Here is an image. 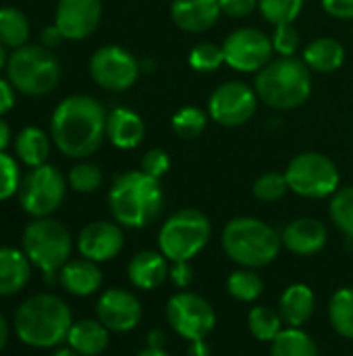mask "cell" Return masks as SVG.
<instances>
[{"instance_id": "cell-15", "label": "cell", "mask_w": 353, "mask_h": 356, "mask_svg": "<svg viewBox=\"0 0 353 356\" xmlns=\"http://www.w3.org/2000/svg\"><path fill=\"white\" fill-rule=\"evenodd\" d=\"M144 317L139 298L125 288H110L96 302V319L114 334L133 332Z\"/></svg>"}, {"instance_id": "cell-54", "label": "cell", "mask_w": 353, "mask_h": 356, "mask_svg": "<svg viewBox=\"0 0 353 356\" xmlns=\"http://www.w3.org/2000/svg\"><path fill=\"white\" fill-rule=\"evenodd\" d=\"M139 69H141V73L154 71V60H139Z\"/></svg>"}, {"instance_id": "cell-44", "label": "cell", "mask_w": 353, "mask_h": 356, "mask_svg": "<svg viewBox=\"0 0 353 356\" xmlns=\"http://www.w3.org/2000/svg\"><path fill=\"white\" fill-rule=\"evenodd\" d=\"M322 10L339 21H352L353 19V0H320Z\"/></svg>"}, {"instance_id": "cell-35", "label": "cell", "mask_w": 353, "mask_h": 356, "mask_svg": "<svg viewBox=\"0 0 353 356\" xmlns=\"http://www.w3.org/2000/svg\"><path fill=\"white\" fill-rule=\"evenodd\" d=\"M187 65L196 73H216L225 65L223 46L214 42H198L187 54Z\"/></svg>"}, {"instance_id": "cell-52", "label": "cell", "mask_w": 353, "mask_h": 356, "mask_svg": "<svg viewBox=\"0 0 353 356\" xmlns=\"http://www.w3.org/2000/svg\"><path fill=\"white\" fill-rule=\"evenodd\" d=\"M52 356H81V355H77L73 348H69V346H67V348H56V350L52 353Z\"/></svg>"}, {"instance_id": "cell-46", "label": "cell", "mask_w": 353, "mask_h": 356, "mask_svg": "<svg viewBox=\"0 0 353 356\" xmlns=\"http://www.w3.org/2000/svg\"><path fill=\"white\" fill-rule=\"evenodd\" d=\"M15 106V88L6 79L0 77V115L8 113Z\"/></svg>"}, {"instance_id": "cell-16", "label": "cell", "mask_w": 353, "mask_h": 356, "mask_svg": "<svg viewBox=\"0 0 353 356\" xmlns=\"http://www.w3.org/2000/svg\"><path fill=\"white\" fill-rule=\"evenodd\" d=\"M125 246V232L117 221H92L77 238V250L83 259L94 263H108L121 254Z\"/></svg>"}, {"instance_id": "cell-33", "label": "cell", "mask_w": 353, "mask_h": 356, "mask_svg": "<svg viewBox=\"0 0 353 356\" xmlns=\"http://www.w3.org/2000/svg\"><path fill=\"white\" fill-rule=\"evenodd\" d=\"M208 119H210L208 111H204L196 104H187V106H181L171 117V129L181 140H196L204 134Z\"/></svg>"}, {"instance_id": "cell-32", "label": "cell", "mask_w": 353, "mask_h": 356, "mask_svg": "<svg viewBox=\"0 0 353 356\" xmlns=\"http://www.w3.org/2000/svg\"><path fill=\"white\" fill-rule=\"evenodd\" d=\"M29 38V21L23 10L15 6L0 8V42L6 48H21L27 44Z\"/></svg>"}, {"instance_id": "cell-42", "label": "cell", "mask_w": 353, "mask_h": 356, "mask_svg": "<svg viewBox=\"0 0 353 356\" xmlns=\"http://www.w3.org/2000/svg\"><path fill=\"white\" fill-rule=\"evenodd\" d=\"M218 4L223 15L231 19H246L258 8V0H218Z\"/></svg>"}, {"instance_id": "cell-28", "label": "cell", "mask_w": 353, "mask_h": 356, "mask_svg": "<svg viewBox=\"0 0 353 356\" xmlns=\"http://www.w3.org/2000/svg\"><path fill=\"white\" fill-rule=\"evenodd\" d=\"M270 356H320V348L304 327H285L270 342Z\"/></svg>"}, {"instance_id": "cell-21", "label": "cell", "mask_w": 353, "mask_h": 356, "mask_svg": "<svg viewBox=\"0 0 353 356\" xmlns=\"http://www.w3.org/2000/svg\"><path fill=\"white\" fill-rule=\"evenodd\" d=\"M106 138L119 150H133L146 138V123L133 108L117 106L106 117Z\"/></svg>"}, {"instance_id": "cell-17", "label": "cell", "mask_w": 353, "mask_h": 356, "mask_svg": "<svg viewBox=\"0 0 353 356\" xmlns=\"http://www.w3.org/2000/svg\"><path fill=\"white\" fill-rule=\"evenodd\" d=\"M102 21V0H58L54 23L64 40L89 38Z\"/></svg>"}, {"instance_id": "cell-30", "label": "cell", "mask_w": 353, "mask_h": 356, "mask_svg": "<svg viewBox=\"0 0 353 356\" xmlns=\"http://www.w3.org/2000/svg\"><path fill=\"white\" fill-rule=\"evenodd\" d=\"M327 315L333 332L339 338L353 342V288H339L329 298Z\"/></svg>"}, {"instance_id": "cell-7", "label": "cell", "mask_w": 353, "mask_h": 356, "mask_svg": "<svg viewBox=\"0 0 353 356\" xmlns=\"http://www.w3.org/2000/svg\"><path fill=\"white\" fill-rule=\"evenodd\" d=\"M212 238V223L200 209H179L158 229V250L171 261L196 259Z\"/></svg>"}, {"instance_id": "cell-5", "label": "cell", "mask_w": 353, "mask_h": 356, "mask_svg": "<svg viewBox=\"0 0 353 356\" xmlns=\"http://www.w3.org/2000/svg\"><path fill=\"white\" fill-rule=\"evenodd\" d=\"M252 86L268 108L295 111L312 96V71L298 56H279L256 73Z\"/></svg>"}, {"instance_id": "cell-26", "label": "cell", "mask_w": 353, "mask_h": 356, "mask_svg": "<svg viewBox=\"0 0 353 356\" xmlns=\"http://www.w3.org/2000/svg\"><path fill=\"white\" fill-rule=\"evenodd\" d=\"M110 342V332L98 321V319H81L75 321L69 336L67 344L81 356H100Z\"/></svg>"}, {"instance_id": "cell-6", "label": "cell", "mask_w": 353, "mask_h": 356, "mask_svg": "<svg viewBox=\"0 0 353 356\" xmlns=\"http://www.w3.org/2000/svg\"><path fill=\"white\" fill-rule=\"evenodd\" d=\"M23 252L37 267L48 284L58 280L60 269L71 261L73 236L71 232L52 217L33 219L23 229Z\"/></svg>"}, {"instance_id": "cell-22", "label": "cell", "mask_w": 353, "mask_h": 356, "mask_svg": "<svg viewBox=\"0 0 353 356\" xmlns=\"http://www.w3.org/2000/svg\"><path fill=\"white\" fill-rule=\"evenodd\" d=\"M102 282H104V275H102L100 265L83 257L69 261L58 273V284L62 286V290L77 298L94 296L102 288Z\"/></svg>"}, {"instance_id": "cell-36", "label": "cell", "mask_w": 353, "mask_h": 356, "mask_svg": "<svg viewBox=\"0 0 353 356\" xmlns=\"http://www.w3.org/2000/svg\"><path fill=\"white\" fill-rule=\"evenodd\" d=\"M306 0H258V10L270 25L295 23Z\"/></svg>"}, {"instance_id": "cell-19", "label": "cell", "mask_w": 353, "mask_h": 356, "mask_svg": "<svg viewBox=\"0 0 353 356\" xmlns=\"http://www.w3.org/2000/svg\"><path fill=\"white\" fill-rule=\"evenodd\" d=\"M173 23L185 33H204L223 17L218 0H171Z\"/></svg>"}, {"instance_id": "cell-18", "label": "cell", "mask_w": 353, "mask_h": 356, "mask_svg": "<svg viewBox=\"0 0 353 356\" xmlns=\"http://www.w3.org/2000/svg\"><path fill=\"white\" fill-rule=\"evenodd\" d=\"M281 240L287 252L308 259L325 250L329 242V229L322 221L314 217H298L283 227Z\"/></svg>"}, {"instance_id": "cell-12", "label": "cell", "mask_w": 353, "mask_h": 356, "mask_svg": "<svg viewBox=\"0 0 353 356\" xmlns=\"http://www.w3.org/2000/svg\"><path fill=\"white\" fill-rule=\"evenodd\" d=\"M258 94L254 86L241 79H229L214 88L208 98L206 111L208 117L221 127H241L256 115Z\"/></svg>"}, {"instance_id": "cell-39", "label": "cell", "mask_w": 353, "mask_h": 356, "mask_svg": "<svg viewBox=\"0 0 353 356\" xmlns=\"http://www.w3.org/2000/svg\"><path fill=\"white\" fill-rule=\"evenodd\" d=\"M273 48L279 56H295L300 46H302V35L295 23H285V25H275L273 33Z\"/></svg>"}, {"instance_id": "cell-25", "label": "cell", "mask_w": 353, "mask_h": 356, "mask_svg": "<svg viewBox=\"0 0 353 356\" xmlns=\"http://www.w3.org/2000/svg\"><path fill=\"white\" fill-rule=\"evenodd\" d=\"M31 280V261L19 248H0V296L19 294Z\"/></svg>"}, {"instance_id": "cell-3", "label": "cell", "mask_w": 353, "mask_h": 356, "mask_svg": "<svg viewBox=\"0 0 353 356\" xmlns=\"http://www.w3.org/2000/svg\"><path fill=\"white\" fill-rule=\"evenodd\" d=\"M69 305L56 294H33L19 305L12 317L15 336L31 348H56L73 327Z\"/></svg>"}, {"instance_id": "cell-1", "label": "cell", "mask_w": 353, "mask_h": 356, "mask_svg": "<svg viewBox=\"0 0 353 356\" xmlns=\"http://www.w3.org/2000/svg\"><path fill=\"white\" fill-rule=\"evenodd\" d=\"M106 117L108 113L98 98L69 96L52 113V142L69 159H87L106 138Z\"/></svg>"}, {"instance_id": "cell-43", "label": "cell", "mask_w": 353, "mask_h": 356, "mask_svg": "<svg viewBox=\"0 0 353 356\" xmlns=\"http://www.w3.org/2000/svg\"><path fill=\"white\" fill-rule=\"evenodd\" d=\"M169 282H171L177 290H187V288L191 286V282H193V267L189 265V261L171 263Z\"/></svg>"}, {"instance_id": "cell-11", "label": "cell", "mask_w": 353, "mask_h": 356, "mask_svg": "<svg viewBox=\"0 0 353 356\" xmlns=\"http://www.w3.org/2000/svg\"><path fill=\"white\" fill-rule=\"evenodd\" d=\"M171 330L185 342L206 340L216 325L214 307L200 294L181 290L173 294L164 309Z\"/></svg>"}, {"instance_id": "cell-53", "label": "cell", "mask_w": 353, "mask_h": 356, "mask_svg": "<svg viewBox=\"0 0 353 356\" xmlns=\"http://www.w3.org/2000/svg\"><path fill=\"white\" fill-rule=\"evenodd\" d=\"M6 63H8V56H6V46L0 42V69H2V67H6Z\"/></svg>"}, {"instance_id": "cell-13", "label": "cell", "mask_w": 353, "mask_h": 356, "mask_svg": "<svg viewBox=\"0 0 353 356\" xmlns=\"http://www.w3.org/2000/svg\"><path fill=\"white\" fill-rule=\"evenodd\" d=\"M225 65L239 73H258L275 54L273 40L258 27H237L223 40Z\"/></svg>"}, {"instance_id": "cell-8", "label": "cell", "mask_w": 353, "mask_h": 356, "mask_svg": "<svg viewBox=\"0 0 353 356\" xmlns=\"http://www.w3.org/2000/svg\"><path fill=\"white\" fill-rule=\"evenodd\" d=\"M6 73L12 88L21 94L44 96L60 81V60L50 48L25 44L10 52Z\"/></svg>"}, {"instance_id": "cell-49", "label": "cell", "mask_w": 353, "mask_h": 356, "mask_svg": "<svg viewBox=\"0 0 353 356\" xmlns=\"http://www.w3.org/2000/svg\"><path fill=\"white\" fill-rule=\"evenodd\" d=\"M8 142H10V127L4 119H0V152L6 150Z\"/></svg>"}, {"instance_id": "cell-29", "label": "cell", "mask_w": 353, "mask_h": 356, "mask_svg": "<svg viewBox=\"0 0 353 356\" xmlns=\"http://www.w3.org/2000/svg\"><path fill=\"white\" fill-rule=\"evenodd\" d=\"M264 280L256 269H248V267H239L235 271L229 273L227 277V292L233 300L243 302V305H252L256 302L262 294H264Z\"/></svg>"}, {"instance_id": "cell-31", "label": "cell", "mask_w": 353, "mask_h": 356, "mask_svg": "<svg viewBox=\"0 0 353 356\" xmlns=\"http://www.w3.org/2000/svg\"><path fill=\"white\" fill-rule=\"evenodd\" d=\"M248 330L258 342L270 344L285 330V323L277 309L258 305L248 313Z\"/></svg>"}, {"instance_id": "cell-9", "label": "cell", "mask_w": 353, "mask_h": 356, "mask_svg": "<svg viewBox=\"0 0 353 356\" xmlns=\"http://www.w3.org/2000/svg\"><path fill=\"white\" fill-rule=\"evenodd\" d=\"M285 179L289 192L308 200L331 198L341 188V173L335 161L314 150L295 154L285 167Z\"/></svg>"}, {"instance_id": "cell-48", "label": "cell", "mask_w": 353, "mask_h": 356, "mask_svg": "<svg viewBox=\"0 0 353 356\" xmlns=\"http://www.w3.org/2000/svg\"><path fill=\"white\" fill-rule=\"evenodd\" d=\"M146 342H148V346H152V348H164V344H166V332L164 330H150L148 332V336H146Z\"/></svg>"}, {"instance_id": "cell-51", "label": "cell", "mask_w": 353, "mask_h": 356, "mask_svg": "<svg viewBox=\"0 0 353 356\" xmlns=\"http://www.w3.org/2000/svg\"><path fill=\"white\" fill-rule=\"evenodd\" d=\"M135 356H173L171 353H166L164 348H152V346H146L144 350H139Z\"/></svg>"}, {"instance_id": "cell-10", "label": "cell", "mask_w": 353, "mask_h": 356, "mask_svg": "<svg viewBox=\"0 0 353 356\" xmlns=\"http://www.w3.org/2000/svg\"><path fill=\"white\" fill-rule=\"evenodd\" d=\"M67 179L52 165L33 167L19 186V202L21 209L33 219L54 215L67 196Z\"/></svg>"}, {"instance_id": "cell-45", "label": "cell", "mask_w": 353, "mask_h": 356, "mask_svg": "<svg viewBox=\"0 0 353 356\" xmlns=\"http://www.w3.org/2000/svg\"><path fill=\"white\" fill-rule=\"evenodd\" d=\"M62 40H64V35H62V31L56 27V23L46 25V27L40 31V42H42L44 48H56Z\"/></svg>"}, {"instance_id": "cell-14", "label": "cell", "mask_w": 353, "mask_h": 356, "mask_svg": "<svg viewBox=\"0 0 353 356\" xmlns=\"http://www.w3.org/2000/svg\"><path fill=\"white\" fill-rule=\"evenodd\" d=\"M92 79L108 92H127L141 75L139 60L119 44L100 46L89 58Z\"/></svg>"}, {"instance_id": "cell-2", "label": "cell", "mask_w": 353, "mask_h": 356, "mask_svg": "<svg viewBox=\"0 0 353 356\" xmlns=\"http://www.w3.org/2000/svg\"><path fill=\"white\" fill-rule=\"evenodd\" d=\"M108 209L121 227H148L164 209V190L160 179L144 173L141 169L117 175L108 190Z\"/></svg>"}, {"instance_id": "cell-41", "label": "cell", "mask_w": 353, "mask_h": 356, "mask_svg": "<svg viewBox=\"0 0 353 356\" xmlns=\"http://www.w3.org/2000/svg\"><path fill=\"white\" fill-rule=\"evenodd\" d=\"M141 171L162 179L169 171H171V156L164 148H150L144 156H141Z\"/></svg>"}, {"instance_id": "cell-24", "label": "cell", "mask_w": 353, "mask_h": 356, "mask_svg": "<svg viewBox=\"0 0 353 356\" xmlns=\"http://www.w3.org/2000/svg\"><path fill=\"white\" fill-rule=\"evenodd\" d=\"M302 60L312 73L329 75L345 65V48L335 38H316L302 50Z\"/></svg>"}, {"instance_id": "cell-37", "label": "cell", "mask_w": 353, "mask_h": 356, "mask_svg": "<svg viewBox=\"0 0 353 356\" xmlns=\"http://www.w3.org/2000/svg\"><path fill=\"white\" fill-rule=\"evenodd\" d=\"M287 192H289V184L285 179V173H279V171L262 173L252 184L254 198L260 200V202H266V204L268 202H279L281 198H285Z\"/></svg>"}, {"instance_id": "cell-47", "label": "cell", "mask_w": 353, "mask_h": 356, "mask_svg": "<svg viewBox=\"0 0 353 356\" xmlns=\"http://www.w3.org/2000/svg\"><path fill=\"white\" fill-rule=\"evenodd\" d=\"M187 356H212V348L206 340H196L187 344Z\"/></svg>"}, {"instance_id": "cell-38", "label": "cell", "mask_w": 353, "mask_h": 356, "mask_svg": "<svg viewBox=\"0 0 353 356\" xmlns=\"http://www.w3.org/2000/svg\"><path fill=\"white\" fill-rule=\"evenodd\" d=\"M67 181H69L71 190H75L79 194H92V192L100 190L104 175H102V169L94 163H77L75 167H71Z\"/></svg>"}, {"instance_id": "cell-50", "label": "cell", "mask_w": 353, "mask_h": 356, "mask_svg": "<svg viewBox=\"0 0 353 356\" xmlns=\"http://www.w3.org/2000/svg\"><path fill=\"white\" fill-rule=\"evenodd\" d=\"M6 342H8V321H6L4 315L0 313V353L4 350Z\"/></svg>"}, {"instance_id": "cell-20", "label": "cell", "mask_w": 353, "mask_h": 356, "mask_svg": "<svg viewBox=\"0 0 353 356\" xmlns=\"http://www.w3.org/2000/svg\"><path fill=\"white\" fill-rule=\"evenodd\" d=\"M171 261L160 250H139L127 265V280L141 292H152L169 280Z\"/></svg>"}, {"instance_id": "cell-40", "label": "cell", "mask_w": 353, "mask_h": 356, "mask_svg": "<svg viewBox=\"0 0 353 356\" xmlns=\"http://www.w3.org/2000/svg\"><path fill=\"white\" fill-rule=\"evenodd\" d=\"M19 186H21V173L17 161L10 154L0 152V202L8 200L12 194H19Z\"/></svg>"}, {"instance_id": "cell-34", "label": "cell", "mask_w": 353, "mask_h": 356, "mask_svg": "<svg viewBox=\"0 0 353 356\" xmlns=\"http://www.w3.org/2000/svg\"><path fill=\"white\" fill-rule=\"evenodd\" d=\"M329 217L333 225L353 242V186L339 188L329 202Z\"/></svg>"}, {"instance_id": "cell-27", "label": "cell", "mask_w": 353, "mask_h": 356, "mask_svg": "<svg viewBox=\"0 0 353 356\" xmlns=\"http://www.w3.org/2000/svg\"><path fill=\"white\" fill-rule=\"evenodd\" d=\"M15 152L31 169L46 165L50 154V140L40 127H25L15 138Z\"/></svg>"}, {"instance_id": "cell-23", "label": "cell", "mask_w": 353, "mask_h": 356, "mask_svg": "<svg viewBox=\"0 0 353 356\" xmlns=\"http://www.w3.org/2000/svg\"><path fill=\"white\" fill-rule=\"evenodd\" d=\"M277 311L285 327H304L316 313V294L308 284H291L279 296Z\"/></svg>"}, {"instance_id": "cell-4", "label": "cell", "mask_w": 353, "mask_h": 356, "mask_svg": "<svg viewBox=\"0 0 353 356\" xmlns=\"http://www.w3.org/2000/svg\"><path fill=\"white\" fill-rule=\"evenodd\" d=\"M221 246L229 261L248 269L273 265L281 250V232L258 217H235L221 232Z\"/></svg>"}]
</instances>
